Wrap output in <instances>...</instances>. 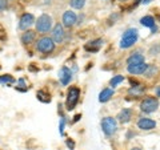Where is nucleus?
Listing matches in <instances>:
<instances>
[{
  "mask_svg": "<svg viewBox=\"0 0 160 150\" xmlns=\"http://www.w3.org/2000/svg\"><path fill=\"white\" fill-rule=\"evenodd\" d=\"M138 39H139V33H138V29L136 28H129V29H127V31L123 33L122 40H120V48H122V49L131 48L133 44L138 41Z\"/></svg>",
  "mask_w": 160,
  "mask_h": 150,
  "instance_id": "f257e3e1",
  "label": "nucleus"
},
{
  "mask_svg": "<svg viewBox=\"0 0 160 150\" xmlns=\"http://www.w3.org/2000/svg\"><path fill=\"white\" fill-rule=\"evenodd\" d=\"M36 26V31L40 33H47L52 29V17L47 13H43L38 17V20L35 21Z\"/></svg>",
  "mask_w": 160,
  "mask_h": 150,
  "instance_id": "f03ea898",
  "label": "nucleus"
},
{
  "mask_svg": "<svg viewBox=\"0 0 160 150\" xmlns=\"http://www.w3.org/2000/svg\"><path fill=\"white\" fill-rule=\"evenodd\" d=\"M36 49H38L39 52H42V53H51L53 49H55V41L52 40V37L44 36V37L38 40Z\"/></svg>",
  "mask_w": 160,
  "mask_h": 150,
  "instance_id": "7ed1b4c3",
  "label": "nucleus"
},
{
  "mask_svg": "<svg viewBox=\"0 0 160 150\" xmlns=\"http://www.w3.org/2000/svg\"><path fill=\"white\" fill-rule=\"evenodd\" d=\"M79 97H80V89L79 88H69L68 89V93H67V101H66V106H67V110H72V109L76 106V104L79 101Z\"/></svg>",
  "mask_w": 160,
  "mask_h": 150,
  "instance_id": "20e7f679",
  "label": "nucleus"
},
{
  "mask_svg": "<svg viewBox=\"0 0 160 150\" xmlns=\"http://www.w3.org/2000/svg\"><path fill=\"white\" fill-rule=\"evenodd\" d=\"M159 108V100L156 97H147L140 102V110L144 113H153Z\"/></svg>",
  "mask_w": 160,
  "mask_h": 150,
  "instance_id": "39448f33",
  "label": "nucleus"
},
{
  "mask_svg": "<svg viewBox=\"0 0 160 150\" xmlns=\"http://www.w3.org/2000/svg\"><path fill=\"white\" fill-rule=\"evenodd\" d=\"M102 129H103V132L106 136H112L118 129L116 120L112 118V117H104L102 120Z\"/></svg>",
  "mask_w": 160,
  "mask_h": 150,
  "instance_id": "423d86ee",
  "label": "nucleus"
},
{
  "mask_svg": "<svg viewBox=\"0 0 160 150\" xmlns=\"http://www.w3.org/2000/svg\"><path fill=\"white\" fill-rule=\"evenodd\" d=\"M35 24V17L32 13H24L19 20V28L23 31H28L29 27H32Z\"/></svg>",
  "mask_w": 160,
  "mask_h": 150,
  "instance_id": "0eeeda50",
  "label": "nucleus"
},
{
  "mask_svg": "<svg viewBox=\"0 0 160 150\" xmlns=\"http://www.w3.org/2000/svg\"><path fill=\"white\" fill-rule=\"evenodd\" d=\"M78 21V16L76 13L72 12V11H66L63 13V27H67V28H71L73 27Z\"/></svg>",
  "mask_w": 160,
  "mask_h": 150,
  "instance_id": "6e6552de",
  "label": "nucleus"
},
{
  "mask_svg": "<svg viewBox=\"0 0 160 150\" xmlns=\"http://www.w3.org/2000/svg\"><path fill=\"white\" fill-rule=\"evenodd\" d=\"M52 40L58 44H60L64 40V27L62 24H56L52 28Z\"/></svg>",
  "mask_w": 160,
  "mask_h": 150,
  "instance_id": "1a4fd4ad",
  "label": "nucleus"
},
{
  "mask_svg": "<svg viewBox=\"0 0 160 150\" xmlns=\"http://www.w3.org/2000/svg\"><path fill=\"white\" fill-rule=\"evenodd\" d=\"M138 126H139V129H142V130H152V129L156 128V122L151 118L144 117L138 121Z\"/></svg>",
  "mask_w": 160,
  "mask_h": 150,
  "instance_id": "9d476101",
  "label": "nucleus"
},
{
  "mask_svg": "<svg viewBox=\"0 0 160 150\" xmlns=\"http://www.w3.org/2000/svg\"><path fill=\"white\" fill-rule=\"evenodd\" d=\"M59 80H60V82H62L63 85H68L69 82H71V80H72V72L69 71V68L63 67L62 69H60V72H59Z\"/></svg>",
  "mask_w": 160,
  "mask_h": 150,
  "instance_id": "9b49d317",
  "label": "nucleus"
},
{
  "mask_svg": "<svg viewBox=\"0 0 160 150\" xmlns=\"http://www.w3.org/2000/svg\"><path fill=\"white\" fill-rule=\"evenodd\" d=\"M148 67L149 65H147L146 63H142V64H136V65H129L127 69L131 74H144Z\"/></svg>",
  "mask_w": 160,
  "mask_h": 150,
  "instance_id": "f8f14e48",
  "label": "nucleus"
},
{
  "mask_svg": "<svg viewBox=\"0 0 160 150\" xmlns=\"http://www.w3.org/2000/svg\"><path fill=\"white\" fill-rule=\"evenodd\" d=\"M142 63H144V56L140 52H135L127 59L128 67L129 65H136V64H142Z\"/></svg>",
  "mask_w": 160,
  "mask_h": 150,
  "instance_id": "ddd939ff",
  "label": "nucleus"
},
{
  "mask_svg": "<svg viewBox=\"0 0 160 150\" xmlns=\"http://www.w3.org/2000/svg\"><path fill=\"white\" fill-rule=\"evenodd\" d=\"M131 118H132V110H131V109H128V108L123 109V110H120V113L118 114V120L122 124L129 122V121H131Z\"/></svg>",
  "mask_w": 160,
  "mask_h": 150,
  "instance_id": "4468645a",
  "label": "nucleus"
},
{
  "mask_svg": "<svg viewBox=\"0 0 160 150\" xmlns=\"http://www.w3.org/2000/svg\"><path fill=\"white\" fill-rule=\"evenodd\" d=\"M140 23H142V26H144V27L151 28L153 33L158 31L156 26H155V19L152 16H144V17H142V19H140Z\"/></svg>",
  "mask_w": 160,
  "mask_h": 150,
  "instance_id": "2eb2a0df",
  "label": "nucleus"
},
{
  "mask_svg": "<svg viewBox=\"0 0 160 150\" xmlns=\"http://www.w3.org/2000/svg\"><path fill=\"white\" fill-rule=\"evenodd\" d=\"M113 94H115L113 89H111V88L103 89V91L100 92V94H99V101H100V102H107L108 100L113 96Z\"/></svg>",
  "mask_w": 160,
  "mask_h": 150,
  "instance_id": "dca6fc26",
  "label": "nucleus"
},
{
  "mask_svg": "<svg viewBox=\"0 0 160 150\" xmlns=\"http://www.w3.org/2000/svg\"><path fill=\"white\" fill-rule=\"evenodd\" d=\"M103 45V40L102 39H96L93 41H89L87 45H86V49L87 51H91V52H98L100 48Z\"/></svg>",
  "mask_w": 160,
  "mask_h": 150,
  "instance_id": "f3484780",
  "label": "nucleus"
},
{
  "mask_svg": "<svg viewBox=\"0 0 160 150\" xmlns=\"http://www.w3.org/2000/svg\"><path fill=\"white\" fill-rule=\"evenodd\" d=\"M35 39H36V32L35 31H29L28 29V31H26L22 35V43L26 44V45L27 44H31Z\"/></svg>",
  "mask_w": 160,
  "mask_h": 150,
  "instance_id": "a211bd4d",
  "label": "nucleus"
},
{
  "mask_svg": "<svg viewBox=\"0 0 160 150\" xmlns=\"http://www.w3.org/2000/svg\"><path fill=\"white\" fill-rule=\"evenodd\" d=\"M15 82V78L9 74H3L0 76V84H6V85H9V84H13Z\"/></svg>",
  "mask_w": 160,
  "mask_h": 150,
  "instance_id": "6ab92c4d",
  "label": "nucleus"
},
{
  "mask_svg": "<svg viewBox=\"0 0 160 150\" xmlns=\"http://www.w3.org/2000/svg\"><path fill=\"white\" fill-rule=\"evenodd\" d=\"M69 4H71L72 8H76V9H82L86 4V0H69Z\"/></svg>",
  "mask_w": 160,
  "mask_h": 150,
  "instance_id": "aec40b11",
  "label": "nucleus"
},
{
  "mask_svg": "<svg viewBox=\"0 0 160 150\" xmlns=\"http://www.w3.org/2000/svg\"><path fill=\"white\" fill-rule=\"evenodd\" d=\"M38 98L42 102H49V101H51V98H49V94H47L46 92H43V91H39L38 92Z\"/></svg>",
  "mask_w": 160,
  "mask_h": 150,
  "instance_id": "412c9836",
  "label": "nucleus"
},
{
  "mask_svg": "<svg viewBox=\"0 0 160 150\" xmlns=\"http://www.w3.org/2000/svg\"><path fill=\"white\" fill-rule=\"evenodd\" d=\"M123 80H124V77L120 76V74H118V76H113L111 78V81H109V85L113 88V87H116V85H119L120 82H123Z\"/></svg>",
  "mask_w": 160,
  "mask_h": 150,
  "instance_id": "4be33fe9",
  "label": "nucleus"
},
{
  "mask_svg": "<svg viewBox=\"0 0 160 150\" xmlns=\"http://www.w3.org/2000/svg\"><path fill=\"white\" fill-rule=\"evenodd\" d=\"M144 91V88L142 87V85H138V87H133V88H131V89H129V93H133V94H140V93H142Z\"/></svg>",
  "mask_w": 160,
  "mask_h": 150,
  "instance_id": "5701e85b",
  "label": "nucleus"
},
{
  "mask_svg": "<svg viewBox=\"0 0 160 150\" xmlns=\"http://www.w3.org/2000/svg\"><path fill=\"white\" fill-rule=\"evenodd\" d=\"M7 8V0H0V12Z\"/></svg>",
  "mask_w": 160,
  "mask_h": 150,
  "instance_id": "b1692460",
  "label": "nucleus"
},
{
  "mask_svg": "<svg viewBox=\"0 0 160 150\" xmlns=\"http://www.w3.org/2000/svg\"><path fill=\"white\" fill-rule=\"evenodd\" d=\"M66 143H67V146H68L69 149H73V148H75V143L71 141V139H67V142H66Z\"/></svg>",
  "mask_w": 160,
  "mask_h": 150,
  "instance_id": "393cba45",
  "label": "nucleus"
},
{
  "mask_svg": "<svg viewBox=\"0 0 160 150\" xmlns=\"http://www.w3.org/2000/svg\"><path fill=\"white\" fill-rule=\"evenodd\" d=\"M63 130H64V118H62V122H60V133L63 134Z\"/></svg>",
  "mask_w": 160,
  "mask_h": 150,
  "instance_id": "a878e982",
  "label": "nucleus"
},
{
  "mask_svg": "<svg viewBox=\"0 0 160 150\" xmlns=\"http://www.w3.org/2000/svg\"><path fill=\"white\" fill-rule=\"evenodd\" d=\"M139 2L142 3V4H148V3H151L152 0H139Z\"/></svg>",
  "mask_w": 160,
  "mask_h": 150,
  "instance_id": "bb28decb",
  "label": "nucleus"
},
{
  "mask_svg": "<svg viewBox=\"0 0 160 150\" xmlns=\"http://www.w3.org/2000/svg\"><path fill=\"white\" fill-rule=\"evenodd\" d=\"M156 94H158V97H160V87L156 88Z\"/></svg>",
  "mask_w": 160,
  "mask_h": 150,
  "instance_id": "cd10ccee",
  "label": "nucleus"
},
{
  "mask_svg": "<svg viewBox=\"0 0 160 150\" xmlns=\"http://www.w3.org/2000/svg\"><path fill=\"white\" fill-rule=\"evenodd\" d=\"M131 150H142V149H139V148H133V149H131Z\"/></svg>",
  "mask_w": 160,
  "mask_h": 150,
  "instance_id": "c85d7f7f",
  "label": "nucleus"
},
{
  "mask_svg": "<svg viewBox=\"0 0 160 150\" xmlns=\"http://www.w3.org/2000/svg\"><path fill=\"white\" fill-rule=\"evenodd\" d=\"M120 2H126V0H120Z\"/></svg>",
  "mask_w": 160,
  "mask_h": 150,
  "instance_id": "c756f323",
  "label": "nucleus"
},
{
  "mask_svg": "<svg viewBox=\"0 0 160 150\" xmlns=\"http://www.w3.org/2000/svg\"><path fill=\"white\" fill-rule=\"evenodd\" d=\"M159 20H160V16H159Z\"/></svg>",
  "mask_w": 160,
  "mask_h": 150,
  "instance_id": "7c9ffc66",
  "label": "nucleus"
}]
</instances>
